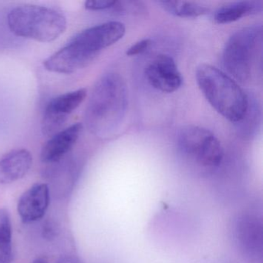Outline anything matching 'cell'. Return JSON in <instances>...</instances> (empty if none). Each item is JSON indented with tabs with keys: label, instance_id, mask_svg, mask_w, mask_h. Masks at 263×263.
<instances>
[{
	"label": "cell",
	"instance_id": "obj_1",
	"mask_svg": "<svg viewBox=\"0 0 263 263\" xmlns=\"http://www.w3.org/2000/svg\"><path fill=\"white\" fill-rule=\"evenodd\" d=\"M126 108L125 84L116 73H109L93 89L86 110L87 127L98 136H106L121 124Z\"/></svg>",
	"mask_w": 263,
	"mask_h": 263
},
{
	"label": "cell",
	"instance_id": "obj_2",
	"mask_svg": "<svg viewBox=\"0 0 263 263\" xmlns=\"http://www.w3.org/2000/svg\"><path fill=\"white\" fill-rule=\"evenodd\" d=\"M200 90L209 104L232 122L243 121L249 110V99L230 77L216 67L201 64L196 70Z\"/></svg>",
	"mask_w": 263,
	"mask_h": 263
},
{
	"label": "cell",
	"instance_id": "obj_3",
	"mask_svg": "<svg viewBox=\"0 0 263 263\" xmlns=\"http://www.w3.org/2000/svg\"><path fill=\"white\" fill-rule=\"evenodd\" d=\"M7 24L16 36L41 43L56 41L67 29L64 14L36 5H23L13 9L7 16Z\"/></svg>",
	"mask_w": 263,
	"mask_h": 263
},
{
	"label": "cell",
	"instance_id": "obj_4",
	"mask_svg": "<svg viewBox=\"0 0 263 263\" xmlns=\"http://www.w3.org/2000/svg\"><path fill=\"white\" fill-rule=\"evenodd\" d=\"M261 26H252L235 32L223 50V64L228 72L240 82L250 81L261 57Z\"/></svg>",
	"mask_w": 263,
	"mask_h": 263
},
{
	"label": "cell",
	"instance_id": "obj_5",
	"mask_svg": "<svg viewBox=\"0 0 263 263\" xmlns=\"http://www.w3.org/2000/svg\"><path fill=\"white\" fill-rule=\"evenodd\" d=\"M178 141L183 154L202 167H218L222 161V146L215 135L207 129L186 126L179 132Z\"/></svg>",
	"mask_w": 263,
	"mask_h": 263
},
{
	"label": "cell",
	"instance_id": "obj_6",
	"mask_svg": "<svg viewBox=\"0 0 263 263\" xmlns=\"http://www.w3.org/2000/svg\"><path fill=\"white\" fill-rule=\"evenodd\" d=\"M124 34V24L112 21L87 29L72 38L70 42L95 60L101 50L119 41Z\"/></svg>",
	"mask_w": 263,
	"mask_h": 263
},
{
	"label": "cell",
	"instance_id": "obj_7",
	"mask_svg": "<svg viewBox=\"0 0 263 263\" xmlns=\"http://www.w3.org/2000/svg\"><path fill=\"white\" fill-rule=\"evenodd\" d=\"M87 97L85 88L68 92L52 100L46 107L42 121V132L53 137L61 132L69 116L84 102Z\"/></svg>",
	"mask_w": 263,
	"mask_h": 263
},
{
	"label": "cell",
	"instance_id": "obj_8",
	"mask_svg": "<svg viewBox=\"0 0 263 263\" xmlns=\"http://www.w3.org/2000/svg\"><path fill=\"white\" fill-rule=\"evenodd\" d=\"M234 238L240 252L253 263L262 261V227L255 215H240L235 223Z\"/></svg>",
	"mask_w": 263,
	"mask_h": 263
},
{
	"label": "cell",
	"instance_id": "obj_9",
	"mask_svg": "<svg viewBox=\"0 0 263 263\" xmlns=\"http://www.w3.org/2000/svg\"><path fill=\"white\" fill-rule=\"evenodd\" d=\"M145 76L149 84L165 93L176 91L182 84V77L175 61L166 54L158 55L146 67Z\"/></svg>",
	"mask_w": 263,
	"mask_h": 263
},
{
	"label": "cell",
	"instance_id": "obj_10",
	"mask_svg": "<svg viewBox=\"0 0 263 263\" xmlns=\"http://www.w3.org/2000/svg\"><path fill=\"white\" fill-rule=\"evenodd\" d=\"M50 189L44 183H36L20 198L17 212L24 223H31L45 215L50 204Z\"/></svg>",
	"mask_w": 263,
	"mask_h": 263
},
{
	"label": "cell",
	"instance_id": "obj_11",
	"mask_svg": "<svg viewBox=\"0 0 263 263\" xmlns=\"http://www.w3.org/2000/svg\"><path fill=\"white\" fill-rule=\"evenodd\" d=\"M93 60L69 42L65 47L44 61L46 70L53 73L71 74L87 67Z\"/></svg>",
	"mask_w": 263,
	"mask_h": 263
},
{
	"label": "cell",
	"instance_id": "obj_12",
	"mask_svg": "<svg viewBox=\"0 0 263 263\" xmlns=\"http://www.w3.org/2000/svg\"><path fill=\"white\" fill-rule=\"evenodd\" d=\"M82 129V124L76 123L51 137L41 151L43 162L53 164L61 161L74 147Z\"/></svg>",
	"mask_w": 263,
	"mask_h": 263
},
{
	"label": "cell",
	"instance_id": "obj_13",
	"mask_svg": "<svg viewBox=\"0 0 263 263\" xmlns=\"http://www.w3.org/2000/svg\"><path fill=\"white\" fill-rule=\"evenodd\" d=\"M33 165V156L27 149H15L0 159V183L11 184L24 178Z\"/></svg>",
	"mask_w": 263,
	"mask_h": 263
},
{
	"label": "cell",
	"instance_id": "obj_14",
	"mask_svg": "<svg viewBox=\"0 0 263 263\" xmlns=\"http://www.w3.org/2000/svg\"><path fill=\"white\" fill-rule=\"evenodd\" d=\"M262 4L256 1H240L220 7L214 14V21L218 24L235 22L241 18L261 11Z\"/></svg>",
	"mask_w": 263,
	"mask_h": 263
},
{
	"label": "cell",
	"instance_id": "obj_15",
	"mask_svg": "<svg viewBox=\"0 0 263 263\" xmlns=\"http://www.w3.org/2000/svg\"><path fill=\"white\" fill-rule=\"evenodd\" d=\"M158 4L171 14L178 17L194 18L202 16L209 9L201 4L187 1H159Z\"/></svg>",
	"mask_w": 263,
	"mask_h": 263
},
{
	"label": "cell",
	"instance_id": "obj_16",
	"mask_svg": "<svg viewBox=\"0 0 263 263\" xmlns=\"http://www.w3.org/2000/svg\"><path fill=\"white\" fill-rule=\"evenodd\" d=\"M12 236L10 213L6 209H0V255L10 261L13 260Z\"/></svg>",
	"mask_w": 263,
	"mask_h": 263
},
{
	"label": "cell",
	"instance_id": "obj_17",
	"mask_svg": "<svg viewBox=\"0 0 263 263\" xmlns=\"http://www.w3.org/2000/svg\"><path fill=\"white\" fill-rule=\"evenodd\" d=\"M118 1L111 0H88L86 1L85 8L89 10H103L115 8Z\"/></svg>",
	"mask_w": 263,
	"mask_h": 263
},
{
	"label": "cell",
	"instance_id": "obj_18",
	"mask_svg": "<svg viewBox=\"0 0 263 263\" xmlns=\"http://www.w3.org/2000/svg\"><path fill=\"white\" fill-rule=\"evenodd\" d=\"M151 44V41L149 39H144L142 41H138L136 44L132 45L126 52V54L129 57L136 56V55L141 54L143 52L145 51Z\"/></svg>",
	"mask_w": 263,
	"mask_h": 263
},
{
	"label": "cell",
	"instance_id": "obj_19",
	"mask_svg": "<svg viewBox=\"0 0 263 263\" xmlns=\"http://www.w3.org/2000/svg\"><path fill=\"white\" fill-rule=\"evenodd\" d=\"M58 263H82L79 258L74 255H64L58 260Z\"/></svg>",
	"mask_w": 263,
	"mask_h": 263
},
{
	"label": "cell",
	"instance_id": "obj_20",
	"mask_svg": "<svg viewBox=\"0 0 263 263\" xmlns=\"http://www.w3.org/2000/svg\"><path fill=\"white\" fill-rule=\"evenodd\" d=\"M31 263H49L48 261L45 258H36V259L33 260Z\"/></svg>",
	"mask_w": 263,
	"mask_h": 263
},
{
	"label": "cell",
	"instance_id": "obj_21",
	"mask_svg": "<svg viewBox=\"0 0 263 263\" xmlns=\"http://www.w3.org/2000/svg\"><path fill=\"white\" fill-rule=\"evenodd\" d=\"M11 262V261H10V260L7 259V258H4V256H2V255H0V263H10Z\"/></svg>",
	"mask_w": 263,
	"mask_h": 263
}]
</instances>
